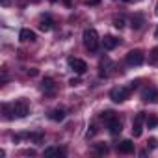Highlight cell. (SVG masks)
Listing matches in <instances>:
<instances>
[{"mask_svg":"<svg viewBox=\"0 0 158 158\" xmlns=\"http://www.w3.org/2000/svg\"><path fill=\"white\" fill-rule=\"evenodd\" d=\"M114 26L117 28V30H121V28H125V19H114Z\"/></svg>","mask_w":158,"mask_h":158,"instance_id":"obj_24","label":"cell"},{"mask_svg":"<svg viewBox=\"0 0 158 158\" xmlns=\"http://www.w3.org/2000/svg\"><path fill=\"white\" fill-rule=\"evenodd\" d=\"M117 45H119V39L114 37V35H106V37L102 39V47H104V50H114Z\"/></svg>","mask_w":158,"mask_h":158,"instance_id":"obj_11","label":"cell"},{"mask_svg":"<svg viewBox=\"0 0 158 158\" xmlns=\"http://www.w3.org/2000/svg\"><path fill=\"white\" fill-rule=\"evenodd\" d=\"M95 132H97V130H95V127L91 125V127H89V130H88V138H91V136H95Z\"/></svg>","mask_w":158,"mask_h":158,"instance_id":"obj_27","label":"cell"},{"mask_svg":"<svg viewBox=\"0 0 158 158\" xmlns=\"http://www.w3.org/2000/svg\"><path fill=\"white\" fill-rule=\"evenodd\" d=\"M45 156H65V151L58 149V147H47L45 149Z\"/></svg>","mask_w":158,"mask_h":158,"instance_id":"obj_18","label":"cell"},{"mask_svg":"<svg viewBox=\"0 0 158 158\" xmlns=\"http://www.w3.org/2000/svg\"><path fill=\"white\" fill-rule=\"evenodd\" d=\"M2 114H4V119L6 121H10V119H13L15 117V112H13V104H2Z\"/></svg>","mask_w":158,"mask_h":158,"instance_id":"obj_15","label":"cell"},{"mask_svg":"<svg viewBox=\"0 0 158 158\" xmlns=\"http://www.w3.org/2000/svg\"><path fill=\"white\" fill-rule=\"evenodd\" d=\"M10 4V0H2V6H8Z\"/></svg>","mask_w":158,"mask_h":158,"instance_id":"obj_31","label":"cell"},{"mask_svg":"<svg viewBox=\"0 0 158 158\" xmlns=\"http://www.w3.org/2000/svg\"><path fill=\"white\" fill-rule=\"evenodd\" d=\"M127 65H130V67H138V65H141L143 63V60H145V56H143V52L141 50H130L128 54H127Z\"/></svg>","mask_w":158,"mask_h":158,"instance_id":"obj_4","label":"cell"},{"mask_svg":"<svg viewBox=\"0 0 158 158\" xmlns=\"http://www.w3.org/2000/svg\"><path fill=\"white\" fill-rule=\"evenodd\" d=\"M93 152L97 156H104V154H108V145L106 143H97L95 149H93Z\"/></svg>","mask_w":158,"mask_h":158,"instance_id":"obj_19","label":"cell"},{"mask_svg":"<svg viewBox=\"0 0 158 158\" xmlns=\"http://www.w3.org/2000/svg\"><path fill=\"white\" fill-rule=\"evenodd\" d=\"M28 138H30V139H34V141L39 145V143H41V139H43V134H41V132H37V134H28Z\"/></svg>","mask_w":158,"mask_h":158,"instance_id":"obj_23","label":"cell"},{"mask_svg":"<svg viewBox=\"0 0 158 158\" xmlns=\"http://www.w3.org/2000/svg\"><path fill=\"white\" fill-rule=\"evenodd\" d=\"M86 4L88 6H97V4H101V0H86Z\"/></svg>","mask_w":158,"mask_h":158,"instance_id":"obj_26","label":"cell"},{"mask_svg":"<svg viewBox=\"0 0 158 158\" xmlns=\"http://www.w3.org/2000/svg\"><path fill=\"white\" fill-rule=\"evenodd\" d=\"M154 11H156V15H158V4H156V10H154Z\"/></svg>","mask_w":158,"mask_h":158,"instance_id":"obj_33","label":"cell"},{"mask_svg":"<svg viewBox=\"0 0 158 158\" xmlns=\"http://www.w3.org/2000/svg\"><path fill=\"white\" fill-rule=\"evenodd\" d=\"M61 2H63L65 6H71V4H73V0H61Z\"/></svg>","mask_w":158,"mask_h":158,"instance_id":"obj_30","label":"cell"},{"mask_svg":"<svg viewBox=\"0 0 158 158\" xmlns=\"http://www.w3.org/2000/svg\"><path fill=\"white\" fill-rule=\"evenodd\" d=\"M128 93H130V88L119 86V88H114V89L110 91V99H112L114 102H125V101L128 99Z\"/></svg>","mask_w":158,"mask_h":158,"instance_id":"obj_3","label":"cell"},{"mask_svg":"<svg viewBox=\"0 0 158 158\" xmlns=\"http://www.w3.org/2000/svg\"><path fill=\"white\" fill-rule=\"evenodd\" d=\"M50 2H56V0H50Z\"/></svg>","mask_w":158,"mask_h":158,"instance_id":"obj_35","label":"cell"},{"mask_svg":"<svg viewBox=\"0 0 158 158\" xmlns=\"http://www.w3.org/2000/svg\"><path fill=\"white\" fill-rule=\"evenodd\" d=\"M121 2H134V0H121Z\"/></svg>","mask_w":158,"mask_h":158,"instance_id":"obj_32","label":"cell"},{"mask_svg":"<svg viewBox=\"0 0 158 158\" xmlns=\"http://www.w3.org/2000/svg\"><path fill=\"white\" fill-rule=\"evenodd\" d=\"M69 84H71V86H78V84H80V78H71Z\"/></svg>","mask_w":158,"mask_h":158,"instance_id":"obj_28","label":"cell"},{"mask_svg":"<svg viewBox=\"0 0 158 158\" xmlns=\"http://www.w3.org/2000/svg\"><path fill=\"white\" fill-rule=\"evenodd\" d=\"M147 143H149V149H156V147H158V139H156V138H151Z\"/></svg>","mask_w":158,"mask_h":158,"instance_id":"obj_25","label":"cell"},{"mask_svg":"<svg viewBox=\"0 0 158 158\" xmlns=\"http://www.w3.org/2000/svg\"><path fill=\"white\" fill-rule=\"evenodd\" d=\"M13 112H15V117H26L30 114V108L26 104V101H15L13 102Z\"/></svg>","mask_w":158,"mask_h":158,"instance_id":"obj_6","label":"cell"},{"mask_svg":"<svg viewBox=\"0 0 158 158\" xmlns=\"http://www.w3.org/2000/svg\"><path fill=\"white\" fill-rule=\"evenodd\" d=\"M69 67L76 73V74H84L88 71V63L84 60H78V58H71L69 60Z\"/></svg>","mask_w":158,"mask_h":158,"instance_id":"obj_5","label":"cell"},{"mask_svg":"<svg viewBox=\"0 0 158 158\" xmlns=\"http://www.w3.org/2000/svg\"><path fill=\"white\" fill-rule=\"evenodd\" d=\"M145 123H147V128H156V127H158V117H154V115H149Z\"/></svg>","mask_w":158,"mask_h":158,"instance_id":"obj_21","label":"cell"},{"mask_svg":"<svg viewBox=\"0 0 158 158\" xmlns=\"http://www.w3.org/2000/svg\"><path fill=\"white\" fill-rule=\"evenodd\" d=\"M143 102H151V104H158V89L156 88H149L141 93Z\"/></svg>","mask_w":158,"mask_h":158,"instance_id":"obj_8","label":"cell"},{"mask_svg":"<svg viewBox=\"0 0 158 158\" xmlns=\"http://www.w3.org/2000/svg\"><path fill=\"white\" fill-rule=\"evenodd\" d=\"M106 127H108V132H110L112 136H119V134H121V130H123L121 121H119V117H117V115H114L110 121H106Z\"/></svg>","mask_w":158,"mask_h":158,"instance_id":"obj_7","label":"cell"},{"mask_svg":"<svg viewBox=\"0 0 158 158\" xmlns=\"http://www.w3.org/2000/svg\"><path fill=\"white\" fill-rule=\"evenodd\" d=\"M114 115H115L114 112H110V110H106V112H102V114H101V119H102V121H110V119H112Z\"/></svg>","mask_w":158,"mask_h":158,"instance_id":"obj_22","label":"cell"},{"mask_svg":"<svg viewBox=\"0 0 158 158\" xmlns=\"http://www.w3.org/2000/svg\"><path fill=\"white\" fill-rule=\"evenodd\" d=\"M145 121H147L145 112L136 114V117H134V121H132V136H134V138H139V136L143 134V123H145Z\"/></svg>","mask_w":158,"mask_h":158,"instance_id":"obj_2","label":"cell"},{"mask_svg":"<svg viewBox=\"0 0 158 158\" xmlns=\"http://www.w3.org/2000/svg\"><path fill=\"white\" fill-rule=\"evenodd\" d=\"M19 39L23 41V43H32V41H35V34L32 32V30H28V28H23L21 32H19Z\"/></svg>","mask_w":158,"mask_h":158,"instance_id":"obj_12","label":"cell"},{"mask_svg":"<svg viewBox=\"0 0 158 158\" xmlns=\"http://www.w3.org/2000/svg\"><path fill=\"white\" fill-rule=\"evenodd\" d=\"M41 89L45 91V93H52L54 91V80L52 78H43V82H41Z\"/></svg>","mask_w":158,"mask_h":158,"instance_id":"obj_16","label":"cell"},{"mask_svg":"<svg viewBox=\"0 0 158 158\" xmlns=\"http://www.w3.org/2000/svg\"><path fill=\"white\" fill-rule=\"evenodd\" d=\"M149 63H152V65H158V47H154V48L151 50V56H149Z\"/></svg>","mask_w":158,"mask_h":158,"instance_id":"obj_20","label":"cell"},{"mask_svg":"<svg viewBox=\"0 0 158 158\" xmlns=\"http://www.w3.org/2000/svg\"><path fill=\"white\" fill-rule=\"evenodd\" d=\"M82 41H84V47H86L89 52H97V50H99L101 39H99V34H97L95 28H86V30H84V35H82Z\"/></svg>","mask_w":158,"mask_h":158,"instance_id":"obj_1","label":"cell"},{"mask_svg":"<svg viewBox=\"0 0 158 158\" xmlns=\"http://www.w3.org/2000/svg\"><path fill=\"white\" fill-rule=\"evenodd\" d=\"M117 152H121V154H130V152H134V143H132L130 139H123L121 143H117Z\"/></svg>","mask_w":158,"mask_h":158,"instance_id":"obj_9","label":"cell"},{"mask_svg":"<svg viewBox=\"0 0 158 158\" xmlns=\"http://www.w3.org/2000/svg\"><path fill=\"white\" fill-rule=\"evenodd\" d=\"M143 24H145V19H143V15H139V13H136V15L132 17V21H130L132 30H139Z\"/></svg>","mask_w":158,"mask_h":158,"instance_id":"obj_14","label":"cell"},{"mask_svg":"<svg viewBox=\"0 0 158 158\" xmlns=\"http://www.w3.org/2000/svg\"><path fill=\"white\" fill-rule=\"evenodd\" d=\"M48 117H50L52 121L60 123V121H63V119H65V112H63V110H60V108H56V110H52V112L48 114Z\"/></svg>","mask_w":158,"mask_h":158,"instance_id":"obj_17","label":"cell"},{"mask_svg":"<svg viewBox=\"0 0 158 158\" xmlns=\"http://www.w3.org/2000/svg\"><path fill=\"white\" fill-rule=\"evenodd\" d=\"M99 67H101V71H99V76H101V78H106V76L110 74V71H108V69L112 67V61H110L108 58H102Z\"/></svg>","mask_w":158,"mask_h":158,"instance_id":"obj_13","label":"cell"},{"mask_svg":"<svg viewBox=\"0 0 158 158\" xmlns=\"http://www.w3.org/2000/svg\"><path fill=\"white\" fill-rule=\"evenodd\" d=\"M154 34H156V37H158V26H156V32H154Z\"/></svg>","mask_w":158,"mask_h":158,"instance_id":"obj_34","label":"cell"},{"mask_svg":"<svg viewBox=\"0 0 158 158\" xmlns=\"http://www.w3.org/2000/svg\"><path fill=\"white\" fill-rule=\"evenodd\" d=\"M52 26H54L52 17H50V15H43L41 21H39V30H41V32H50Z\"/></svg>","mask_w":158,"mask_h":158,"instance_id":"obj_10","label":"cell"},{"mask_svg":"<svg viewBox=\"0 0 158 158\" xmlns=\"http://www.w3.org/2000/svg\"><path fill=\"white\" fill-rule=\"evenodd\" d=\"M28 74H30V76H35V74H37V69H32V71H28Z\"/></svg>","mask_w":158,"mask_h":158,"instance_id":"obj_29","label":"cell"}]
</instances>
